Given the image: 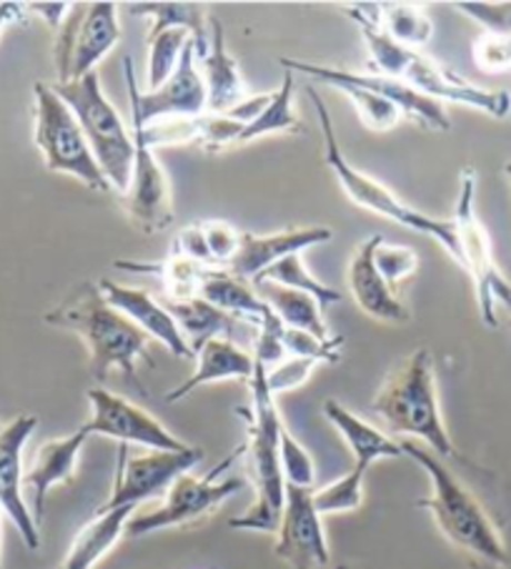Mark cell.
I'll use <instances>...</instances> for the list:
<instances>
[{
	"instance_id": "cell-20",
	"label": "cell",
	"mask_w": 511,
	"mask_h": 569,
	"mask_svg": "<svg viewBox=\"0 0 511 569\" xmlns=\"http://www.w3.org/2000/svg\"><path fill=\"white\" fill-rule=\"evenodd\" d=\"M333 239V231L327 226H307V229H287L279 233H269V237H259V233H241V243L236 257L231 259L226 271L233 277L251 281L259 279L263 271L273 263L291 257V253H301L319 243H327Z\"/></svg>"
},
{
	"instance_id": "cell-29",
	"label": "cell",
	"mask_w": 511,
	"mask_h": 569,
	"mask_svg": "<svg viewBox=\"0 0 511 569\" xmlns=\"http://www.w3.org/2000/svg\"><path fill=\"white\" fill-rule=\"evenodd\" d=\"M136 509L123 507L113 512L96 515L81 532L76 535L71 549L58 569H93L101 559L111 552L113 545L126 532V522L131 519Z\"/></svg>"
},
{
	"instance_id": "cell-30",
	"label": "cell",
	"mask_w": 511,
	"mask_h": 569,
	"mask_svg": "<svg viewBox=\"0 0 511 569\" xmlns=\"http://www.w3.org/2000/svg\"><path fill=\"white\" fill-rule=\"evenodd\" d=\"M128 11H131V16H139V18H153L151 33L171 31V28H183V31H189L196 48V61H203L206 53H209L211 13H206L203 6L159 0V3H131L128 6Z\"/></svg>"
},
{
	"instance_id": "cell-14",
	"label": "cell",
	"mask_w": 511,
	"mask_h": 569,
	"mask_svg": "<svg viewBox=\"0 0 511 569\" xmlns=\"http://www.w3.org/2000/svg\"><path fill=\"white\" fill-rule=\"evenodd\" d=\"M86 397L88 405H91V419L83 425L88 435L111 437L121 441V445H139L153 451H183L191 447L183 439L171 435L149 411L113 395V391L91 387L86 391Z\"/></svg>"
},
{
	"instance_id": "cell-34",
	"label": "cell",
	"mask_w": 511,
	"mask_h": 569,
	"mask_svg": "<svg viewBox=\"0 0 511 569\" xmlns=\"http://www.w3.org/2000/svg\"><path fill=\"white\" fill-rule=\"evenodd\" d=\"M259 281H273V283H281V287H287V289H297V291L309 293V297L317 299L321 307H329V303L341 301V293L337 289L327 287V283L313 277L307 263H303L301 253H291V257L277 261L273 267L263 271L259 279H253V283H259Z\"/></svg>"
},
{
	"instance_id": "cell-19",
	"label": "cell",
	"mask_w": 511,
	"mask_h": 569,
	"mask_svg": "<svg viewBox=\"0 0 511 569\" xmlns=\"http://www.w3.org/2000/svg\"><path fill=\"white\" fill-rule=\"evenodd\" d=\"M98 287H101L106 301L111 303L113 309L121 311L128 321H133L146 337L159 341V345L169 349L173 357L196 359L189 345H186V339L181 337L179 323L173 321L169 309H166L159 299H153L151 291L139 287H126V283H118L113 279H101Z\"/></svg>"
},
{
	"instance_id": "cell-39",
	"label": "cell",
	"mask_w": 511,
	"mask_h": 569,
	"mask_svg": "<svg viewBox=\"0 0 511 569\" xmlns=\"http://www.w3.org/2000/svg\"><path fill=\"white\" fill-rule=\"evenodd\" d=\"M341 345L343 337H333L329 341H321L313 337V333L299 331V329H283V349L291 357H303V359H313V361H327V365H333V361L341 359Z\"/></svg>"
},
{
	"instance_id": "cell-11",
	"label": "cell",
	"mask_w": 511,
	"mask_h": 569,
	"mask_svg": "<svg viewBox=\"0 0 511 569\" xmlns=\"http://www.w3.org/2000/svg\"><path fill=\"white\" fill-rule=\"evenodd\" d=\"M203 459V449L189 447L183 451H153L149 449L146 455H128V445L118 449V465H116V479L111 497L96 509V515L113 512V509L131 507L136 509L143 505L146 499L161 495L169 489L181 475L191 472V469Z\"/></svg>"
},
{
	"instance_id": "cell-42",
	"label": "cell",
	"mask_w": 511,
	"mask_h": 569,
	"mask_svg": "<svg viewBox=\"0 0 511 569\" xmlns=\"http://www.w3.org/2000/svg\"><path fill=\"white\" fill-rule=\"evenodd\" d=\"M474 63L484 73H507L511 71V36L504 33H481L474 46Z\"/></svg>"
},
{
	"instance_id": "cell-37",
	"label": "cell",
	"mask_w": 511,
	"mask_h": 569,
	"mask_svg": "<svg viewBox=\"0 0 511 569\" xmlns=\"http://www.w3.org/2000/svg\"><path fill=\"white\" fill-rule=\"evenodd\" d=\"M363 479H367V469L353 467L349 475H343L337 482L323 489H313V507H317V512L341 515L359 509L363 502Z\"/></svg>"
},
{
	"instance_id": "cell-8",
	"label": "cell",
	"mask_w": 511,
	"mask_h": 569,
	"mask_svg": "<svg viewBox=\"0 0 511 569\" xmlns=\"http://www.w3.org/2000/svg\"><path fill=\"white\" fill-rule=\"evenodd\" d=\"M36 98V146L43 153L46 169L51 173H66L88 186L91 191H111L106 176L98 166L81 123L53 86L38 81L33 86Z\"/></svg>"
},
{
	"instance_id": "cell-38",
	"label": "cell",
	"mask_w": 511,
	"mask_h": 569,
	"mask_svg": "<svg viewBox=\"0 0 511 569\" xmlns=\"http://www.w3.org/2000/svg\"><path fill=\"white\" fill-rule=\"evenodd\" d=\"M373 263L391 289L414 277L419 271V253L411 247H397V243L381 241L373 251Z\"/></svg>"
},
{
	"instance_id": "cell-26",
	"label": "cell",
	"mask_w": 511,
	"mask_h": 569,
	"mask_svg": "<svg viewBox=\"0 0 511 569\" xmlns=\"http://www.w3.org/2000/svg\"><path fill=\"white\" fill-rule=\"evenodd\" d=\"M196 297L213 303L216 309L226 311L236 321L251 323L255 329L261 327V321L269 311L267 303L259 299V293H255L251 281L233 277V273L226 269H206Z\"/></svg>"
},
{
	"instance_id": "cell-7",
	"label": "cell",
	"mask_w": 511,
	"mask_h": 569,
	"mask_svg": "<svg viewBox=\"0 0 511 569\" xmlns=\"http://www.w3.org/2000/svg\"><path fill=\"white\" fill-rule=\"evenodd\" d=\"M457 233V257L454 261L469 273L471 283H474L477 303L481 321L487 327L497 329V303L511 307V281H507L504 273L497 267L494 251H491V239L484 229V223L477 216V173L474 169L461 171L459 181V196L454 206V216H451Z\"/></svg>"
},
{
	"instance_id": "cell-1",
	"label": "cell",
	"mask_w": 511,
	"mask_h": 569,
	"mask_svg": "<svg viewBox=\"0 0 511 569\" xmlns=\"http://www.w3.org/2000/svg\"><path fill=\"white\" fill-rule=\"evenodd\" d=\"M43 319L51 327L73 331L83 339L88 349V375L96 381H106L108 375L118 369L143 391L139 361L153 365L146 351L151 339L106 301L96 281L78 283L56 309L46 311Z\"/></svg>"
},
{
	"instance_id": "cell-32",
	"label": "cell",
	"mask_w": 511,
	"mask_h": 569,
	"mask_svg": "<svg viewBox=\"0 0 511 569\" xmlns=\"http://www.w3.org/2000/svg\"><path fill=\"white\" fill-rule=\"evenodd\" d=\"M297 131L301 133L303 126L297 108H293V73L283 71V81L277 91H271L269 106L263 108L259 119L246 126L239 143L263 139V136H271V133H297Z\"/></svg>"
},
{
	"instance_id": "cell-23",
	"label": "cell",
	"mask_w": 511,
	"mask_h": 569,
	"mask_svg": "<svg viewBox=\"0 0 511 569\" xmlns=\"http://www.w3.org/2000/svg\"><path fill=\"white\" fill-rule=\"evenodd\" d=\"M209 53L201 61L203 66V86H206V111L209 113H229L236 103L249 98L239 63L229 56L226 48L223 26L216 16L209 18Z\"/></svg>"
},
{
	"instance_id": "cell-6",
	"label": "cell",
	"mask_w": 511,
	"mask_h": 569,
	"mask_svg": "<svg viewBox=\"0 0 511 569\" xmlns=\"http://www.w3.org/2000/svg\"><path fill=\"white\" fill-rule=\"evenodd\" d=\"M53 91L71 108L76 121L81 123L98 166L106 176L108 186L116 193H126L131 183V171L136 161V141L126 131V126L116 108L108 101L101 76L98 71L83 76L73 83H53Z\"/></svg>"
},
{
	"instance_id": "cell-2",
	"label": "cell",
	"mask_w": 511,
	"mask_h": 569,
	"mask_svg": "<svg viewBox=\"0 0 511 569\" xmlns=\"http://www.w3.org/2000/svg\"><path fill=\"white\" fill-rule=\"evenodd\" d=\"M249 385L251 409L241 411L249 419V441L243 445V455L249 457V477L255 489V499L243 515L233 517L229 525L233 529H246V532L277 535L283 502H287V479L281 472L283 421L277 399L267 387V369L259 361H255Z\"/></svg>"
},
{
	"instance_id": "cell-48",
	"label": "cell",
	"mask_w": 511,
	"mask_h": 569,
	"mask_svg": "<svg viewBox=\"0 0 511 569\" xmlns=\"http://www.w3.org/2000/svg\"><path fill=\"white\" fill-rule=\"evenodd\" d=\"M0 517H3V509H0ZM0 569H3V559H0Z\"/></svg>"
},
{
	"instance_id": "cell-47",
	"label": "cell",
	"mask_w": 511,
	"mask_h": 569,
	"mask_svg": "<svg viewBox=\"0 0 511 569\" xmlns=\"http://www.w3.org/2000/svg\"><path fill=\"white\" fill-rule=\"evenodd\" d=\"M504 173H507V179H509V183H511V163L504 166Z\"/></svg>"
},
{
	"instance_id": "cell-13",
	"label": "cell",
	"mask_w": 511,
	"mask_h": 569,
	"mask_svg": "<svg viewBox=\"0 0 511 569\" xmlns=\"http://www.w3.org/2000/svg\"><path fill=\"white\" fill-rule=\"evenodd\" d=\"M279 63L283 71L307 73L311 78H317V81L323 86L349 83V86L367 88V91L387 98V101H391L399 108L404 119L417 121L419 126H424V129H431V131H449L451 129V119L444 111V106L434 101V98L419 93L417 88H411L409 83L399 81V78L381 76V73H357V71H347V68H331V66H319V63H309V61H297V58H281Z\"/></svg>"
},
{
	"instance_id": "cell-12",
	"label": "cell",
	"mask_w": 511,
	"mask_h": 569,
	"mask_svg": "<svg viewBox=\"0 0 511 569\" xmlns=\"http://www.w3.org/2000/svg\"><path fill=\"white\" fill-rule=\"evenodd\" d=\"M123 76L128 86V101H131V119L141 121L143 126L163 119H199L206 113V86L201 71L196 68L193 41L186 43L176 71L156 91H139L133 58H123Z\"/></svg>"
},
{
	"instance_id": "cell-44",
	"label": "cell",
	"mask_w": 511,
	"mask_h": 569,
	"mask_svg": "<svg viewBox=\"0 0 511 569\" xmlns=\"http://www.w3.org/2000/svg\"><path fill=\"white\" fill-rule=\"evenodd\" d=\"M317 365L319 361L303 359V357L283 359L281 365H277L273 369H267V387L273 397L281 395V391H291L297 387H303L309 381V377L313 375Z\"/></svg>"
},
{
	"instance_id": "cell-17",
	"label": "cell",
	"mask_w": 511,
	"mask_h": 569,
	"mask_svg": "<svg viewBox=\"0 0 511 569\" xmlns=\"http://www.w3.org/2000/svg\"><path fill=\"white\" fill-rule=\"evenodd\" d=\"M38 427V417L21 415L0 429V509L11 517L28 549L41 547V532L23 497V449Z\"/></svg>"
},
{
	"instance_id": "cell-21",
	"label": "cell",
	"mask_w": 511,
	"mask_h": 569,
	"mask_svg": "<svg viewBox=\"0 0 511 569\" xmlns=\"http://www.w3.org/2000/svg\"><path fill=\"white\" fill-rule=\"evenodd\" d=\"M381 241L383 237H369L361 243L351 257L347 281L353 301L359 303L367 317L383 323H397L399 327V323H407L411 319V311L397 297L394 289L383 281L377 263H373V251H377Z\"/></svg>"
},
{
	"instance_id": "cell-25",
	"label": "cell",
	"mask_w": 511,
	"mask_h": 569,
	"mask_svg": "<svg viewBox=\"0 0 511 569\" xmlns=\"http://www.w3.org/2000/svg\"><path fill=\"white\" fill-rule=\"evenodd\" d=\"M323 417L331 421V427L339 431L347 441V447L351 449L353 459L361 469H371V465H377L379 459H397L404 457V449H401V441H394L391 437L383 435L377 427H371L363 421L361 417L353 415L343 405H339L337 399H327L323 401Z\"/></svg>"
},
{
	"instance_id": "cell-18",
	"label": "cell",
	"mask_w": 511,
	"mask_h": 569,
	"mask_svg": "<svg viewBox=\"0 0 511 569\" xmlns=\"http://www.w3.org/2000/svg\"><path fill=\"white\" fill-rule=\"evenodd\" d=\"M401 81L417 88L419 93H424L434 101H451L461 103L477 111L489 113L491 119H507L511 111V96L507 91H489V88H479L464 76L451 71V68L441 66L439 61L429 56H421L414 51L407 71L401 73Z\"/></svg>"
},
{
	"instance_id": "cell-24",
	"label": "cell",
	"mask_w": 511,
	"mask_h": 569,
	"mask_svg": "<svg viewBox=\"0 0 511 569\" xmlns=\"http://www.w3.org/2000/svg\"><path fill=\"white\" fill-rule=\"evenodd\" d=\"M196 357H199V365H196L193 375L186 379L183 385H179L166 395V401H169V405L193 395V391L203 385H216V381H229V379L249 381L253 377V367H255L253 357L249 351H243L239 345H233L231 339H213Z\"/></svg>"
},
{
	"instance_id": "cell-40",
	"label": "cell",
	"mask_w": 511,
	"mask_h": 569,
	"mask_svg": "<svg viewBox=\"0 0 511 569\" xmlns=\"http://www.w3.org/2000/svg\"><path fill=\"white\" fill-rule=\"evenodd\" d=\"M281 472H283V479H287V485L313 489L317 467H313V459L309 457V451L289 435L287 427L281 429Z\"/></svg>"
},
{
	"instance_id": "cell-15",
	"label": "cell",
	"mask_w": 511,
	"mask_h": 569,
	"mask_svg": "<svg viewBox=\"0 0 511 569\" xmlns=\"http://www.w3.org/2000/svg\"><path fill=\"white\" fill-rule=\"evenodd\" d=\"M136 161L131 171V183L123 193V206L131 219L143 233H156L169 229L173 223V191L161 161L156 159L153 149L143 141L141 123L133 121Z\"/></svg>"
},
{
	"instance_id": "cell-10",
	"label": "cell",
	"mask_w": 511,
	"mask_h": 569,
	"mask_svg": "<svg viewBox=\"0 0 511 569\" xmlns=\"http://www.w3.org/2000/svg\"><path fill=\"white\" fill-rule=\"evenodd\" d=\"M121 41L118 8L113 3H76L56 31V83H73L93 73L96 66Z\"/></svg>"
},
{
	"instance_id": "cell-43",
	"label": "cell",
	"mask_w": 511,
	"mask_h": 569,
	"mask_svg": "<svg viewBox=\"0 0 511 569\" xmlns=\"http://www.w3.org/2000/svg\"><path fill=\"white\" fill-rule=\"evenodd\" d=\"M203 237L206 243H209L211 259H213V269H226L231 263V259L236 257L241 243V233L231 226L229 221H201Z\"/></svg>"
},
{
	"instance_id": "cell-46",
	"label": "cell",
	"mask_w": 511,
	"mask_h": 569,
	"mask_svg": "<svg viewBox=\"0 0 511 569\" xmlns=\"http://www.w3.org/2000/svg\"><path fill=\"white\" fill-rule=\"evenodd\" d=\"M23 16V6L21 3H0V33L6 31L8 26H11L13 21H18V18Z\"/></svg>"
},
{
	"instance_id": "cell-50",
	"label": "cell",
	"mask_w": 511,
	"mask_h": 569,
	"mask_svg": "<svg viewBox=\"0 0 511 569\" xmlns=\"http://www.w3.org/2000/svg\"><path fill=\"white\" fill-rule=\"evenodd\" d=\"M0 429H3V425H0Z\"/></svg>"
},
{
	"instance_id": "cell-9",
	"label": "cell",
	"mask_w": 511,
	"mask_h": 569,
	"mask_svg": "<svg viewBox=\"0 0 511 569\" xmlns=\"http://www.w3.org/2000/svg\"><path fill=\"white\" fill-rule=\"evenodd\" d=\"M241 455L243 447L231 451V455L226 457L219 467L211 469L206 477H193L191 472L181 475L169 489H166V499L161 507L151 509V512L131 515V519L126 522L123 537L139 539L146 535L161 532V529L189 527L201 522V519L209 517L213 509H219L226 499L243 489V479H221L219 482V475L226 472Z\"/></svg>"
},
{
	"instance_id": "cell-5",
	"label": "cell",
	"mask_w": 511,
	"mask_h": 569,
	"mask_svg": "<svg viewBox=\"0 0 511 569\" xmlns=\"http://www.w3.org/2000/svg\"><path fill=\"white\" fill-rule=\"evenodd\" d=\"M307 93L311 98L313 108H317V116L321 123L323 161H327L331 173L337 176V181L341 183L347 199L351 203L361 206V209L379 213V216H383V219H389L399 226H404V229L421 233V237L439 241L441 247L449 251V257L454 259L457 257V233H454V223H451V219H437V216H429L424 211L411 209V206L401 201L399 196L389 189V186H383L381 181L371 179V176L359 171L357 166H353L341 151L327 101H323L321 93L313 86L307 88Z\"/></svg>"
},
{
	"instance_id": "cell-51",
	"label": "cell",
	"mask_w": 511,
	"mask_h": 569,
	"mask_svg": "<svg viewBox=\"0 0 511 569\" xmlns=\"http://www.w3.org/2000/svg\"><path fill=\"white\" fill-rule=\"evenodd\" d=\"M509 311H511V307H509Z\"/></svg>"
},
{
	"instance_id": "cell-45",
	"label": "cell",
	"mask_w": 511,
	"mask_h": 569,
	"mask_svg": "<svg viewBox=\"0 0 511 569\" xmlns=\"http://www.w3.org/2000/svg\"><path fill=\"white\" fill-rule=\"evenodd\" d=\"M28 8H31V11L41 18H46L48 26H51L53 31H58V26L63 23V18L68 13V8H71V3H31Z\"/></svg>"
},
{
	"instance_id": "cell-22",
	"label": "cell",
	"mask_w": 511,
	"mask_h": 569,
	"mask_svg": "<svg viewBox=\"0 0 511 569\" xmlns=\"http://www.w3.org/2000/svg\"><path fill=\"white\" fill-rule=\"evenodd\" d=\"M88 429L81 427L73 435L51 439L36 451L31 467L23 472V489L33 495V519L41 527L43 512H46V497L56 485L73 482L78 457L88 441Z\"/></svg>"
},
{
	"instance_id": "cell-49",
	"label": "cell",
	"mask_w": 511,
	"mask_h": 569,
	"mask_svg": "<svg viewBox=\"0 0 511 569\" xmlns=\"http://www.w3.org/2000/svg\"><path fill=\"white\" fill-rule=\"evenodd\" d=\"M333 569H349V567H347V565H337Z\"/></svg>"
},
{
	"instance_id": "cell-28",
	"label": "cell",
	"mask_w": 511,
	"mask_h": 569,
	"mask_svg": "<svg viewBox=\"0 0 511 569\" xmlns=\"http://www.w3.org/2000/svg\"><path fill=\"white\" fill-rule=\"evenodd\" d=\"M253 289L259 293V299L267 303L273 313H277L287 329L313 333V337L321 341L333 339L329 323L323 319V307L317 299L309 297V293L287 289L273 281H259L253 283Z\"/></svg>"
},
{
	"instance_id": "cell-35",
	"label": "cell",
	"mask_w": 511,
	"mask_h": 569,
	"mask_svg": "<svg viewBox=\"0 0 511 569\" xmlns=\"http://www.w3.org/2000/svg\"><path fill=\"white\" fill-rule=\"evenodd\" d=\"M189 41L191 33L183 31V28H171V31L149 36V91H156V88L169 81Z\"/></svg>"
},
{
	"instance_id": "cell-3",
	"label": "cell",
	"mask_w": 511,
	"mask_h": 569,
	"mask_svg": "<svg viewBox=\"0 0 511 569\" xmlns=\"http://www.w3.org/2000/svg\"><path fill=\"white\" fill-rule=\"evenodd\" d=\"M404 455L424 469L431 495L421 499L419 507L429 509L437 527L441 529L451 545L464 549L479 559H487L491 565H509V552L504 539H501L497 525L491 522L487 509L479 499L461 485V479L441 462L434 451L417 445V441H401Z\"/></svg>"
},
{
	"instance_id": "cell-41",
	"label": "cell",
	"mask_w": 511,
	"mask_h": 569,
	"mask_svg": "<svg viewBox=\"0 0 511 569\" xmlns=\"http://www.w3.org/2000/svg\"><path fill=\"white\" fill-rule=\"evenodd\" d=\"M243 133V126L223 113H209L196 119V143H201L206 151H223L236 146Z\"/></svg>"
},
{
	"instance_id": "cell-27",
	"label": "cell",
	"mask_w": 511,
	"mask_h": 569,
	"mask_svg": "<svg viewBox=\"0 0 511 569\" xmlns=\"http://www.w3.org/2000/svg\"><path fill=\"white\" fill-rule=\"evenodd\" d=\"M163 307L169 309L173 321L179 323L181 337L193 351V357L213 339H231L236 331V321L229 313L216 309L213 303L199 297L193 299H166Z\"/></svg>"
},
{
	"instance_id": "cell-36",
	"label": "cell",
	"mask_w": 511,
	"mask_h": 569,
	"mask_svg": "<svg viewBox=\"0 0 511 569\" xmlns=\"http://www.w3.org/2000/svg\"><path fill=\"white\" fill-rule=\"evenodd\" d=\"M331 88H337L339 93H343V96L349 98L351 106L357 108L361 123L367 126V129L373 131V133H387V131L394 129V126L401 119H404V116H401V111H399L394 103L387 101V98L379 96V93L367 91V88L349 86V83H337V86H331Z\"/></svg>"
},
{
	"instance_id": "cell-4",
	"label": "cell",
	"mask_w": 511,
	"mask_h": 569,
	"mask_svg": "<svg viewBox=\"0 0 511 569\" xmlns=\"http://www.w3.org/2000/svg\"><path fill=\"white\" fill-rule=\"evenodd\" d=\"M371 409L387 421L397 435L417 437L441 459L457 455L444 419H441L439 389L434 375V357L427 347H419L407 355L389 371Z\"/></svg>"
},
{
	"instance_id": "cell-16",
	"label": "cell",
	"mask_w": 511,
	"mask_h": 569,
	"mask_svg": "<svg viewBox=\"0 0 511 569\" xmlns=\"http://www.w3.org/2000/svg\"><path fill=\"white\" fill-rule=\"evenodd\" d=\"M277 552L293 569H321L329 565V545L321 515L313 507V489L287 485V502L279 522Z\"/></svg>"
},
{
	"instance_id": "cell-33",
	"label": "cell",
	"mask_w": 511,
	"mask_h": 569,
	"mask_svg": "<svg viewBox=\"0 0 511 569\" xmlns=\"http://www.w3.org/2000/svg\"><path fill=\"white\" fill-rule=\"evenodd\" d=\"M116 269H126L133 273H153L159 277L169 299H193L199 293V283L203 277V267L193 263L189 259H181L171 253L166 261L159 263H146V261H116Z\"/></svg>"
},
{
	"instance_id": "cell-31",
	"label": "cell",
	"mask_w": 511,
	"mask_h": 569,
	"mask_svg": "<svg viewBox=\"0 0 511 569\" xmlns=\"http://www.w3.org/2000/svg\"><path fill=\"white\" fill-rule=\"evenodd\" d=\"M369 11L377 18V23L383 28V33L394 38L399 46L424 48L431 36H434V21H431L424 6L414 3H369Z\"/></svg>"
}]
</instances>
